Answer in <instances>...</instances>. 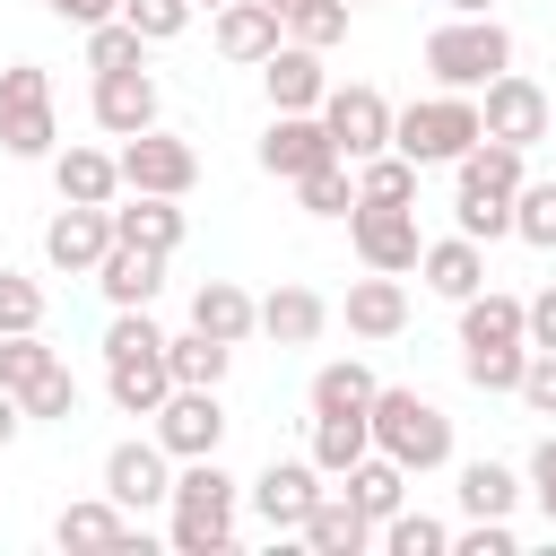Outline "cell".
<instances>
[{
	"instance_id": "1",
	"label": "cell",
	"mask_w": 556,
	"mask_h": 556,
	"mask_svg": "<svg viewBox=\"0 0 556 556\" xmlns=\"http://www.w3.org/2000/svg\"><path fill=\"white\" fill-rule=\"evenodd\" d=\"M235 504H243V486L226 478V460L208 452V460H182L174 469V495H165V539L182 547V556H226L235 547Z\"/></svg>"
},
{
	"instance_id": "2",
	"label": "cell",
	"mask_w": 556,
	"mask_h": 556,
	"mask_svg": "<svg viewBox=\"0 0 556 556\" xmlns=\"http://www.w3.org/2000/svg\"><path fill=\"white\" fill-rule=\"evenodd\" d=\"M365 426H374V452H391L408 478H426V469L452 460V417H443L426 391H408V382H374Z\"/></svg>"
},
{
	"instance_id": "3",
	"label": "cell",
	"mask_w": 556,
	"mask_h": 556,
	"mask_svg": "<svg viewBox=\"0 0 556 556\" xmlns=\"http://www.w3.org/2000/svg\"><path fill=\"white\" fill-rule=\"evenodd\" d=\"M478 139H486V130H478V96H460V87H434V96H417V104L391 113V148H400L417 174H426V165H460Z\"/></svg>"
},
{
	"instance_id": "4",
	"label": "cell",
	"mask_w": 556,
	"mask_h": 556,
	"mask_svg": "<svg viewBox=\"0 0 556 556\" xmlns=\"http://www.w3.org/2000/svg\"><path fill=\"white\" fill-rule=\"evenodd\" d=\"M495 70H513V26H504V17H443V26L426 35V78H434V87L478 96Z\"/></svg>"
},
{
	"instance_id": "5",
	"label": "cell",
	"mask_w": 556,
	"mask_h": 556,
	"mask_svg": "<svg viewBox=\"0 0 556 556\" xmlns=\"http://www.w3.org/2000/svg\"><path fill=\"white\" fill-rule=\"evenodd\" d=\"M0 148H9L17 165H35V156L61 148V122H52V70H43V61H9V70H0Z\"/></svg>"
},
{
	"instance_id": "6",
	"label": "cell",
	"mask_w": 556,
	"mask_h": 556,
	"mask_svg": "<svg viewBox=\"0 0 556 556\" xmlns=\"http://www.w3.org/2000/svg\"><path fill=\"white\" fill-rule=\"evenodd\" d=\"M478 130L504 139V148H539V139L556 130V104H547V87H539L530 70H495V78L478 87Z\"/></svg>"
},
{
	"instance_id": "7",
	"label": "cell",
	"mask_w": 556,
	"mask_h": 556,
	"mask_svg": "<svg viewBox=\"0 0 556 556\" xmlns=\"http://www.w3.org/2000/svg\"><path fill=\"white\" fill-rule=\"evenodd\" d=\"M321 130H330V148L356 165V156H382L391 148V96L382 87H365V78H348V87H321Z\"/></svg>"
},
{
	"instance_id": "8",
	"label": "cell",
	"mask_w": 556,
	"mask_h": 556,
	"mask_svg": "<svg viewBox=\"0 0 556 556\" xmlns=\"http://www.w3.org/2000/svg\"><path fill=\"white\" fill-rule=\"evenodd\" d=\"M113 165H122V191H165V200H182V191L200 182V148L174 139V130H130V139L113 148Z\"/></svg>"
},
{
	"instance_id": "9",
	"label": "cell",
	"mask_w": 556,
	"mask_h": 556,
	"mask_svg": "<svg viewBox=\"0 0 556 556\" xmlns=\"http://www.w3.org/2000/svg\"><path fill=\"white\" fill-rule=\"evenodd\" d=\"M348 243H356L365 269H391V278H408L417 252H426L417 208H391V200H356V208H348Z\"/></svg>"
},
{
	"instance_id": "10",
	"label": "cell",
	"mask_w": 556,
	"mask_h": 556,
	"mask_svg": "<svg viewBox=\"0 0 556 556\" xmlns=\"http://www.w3.org/2000/svg\"><path fill=\"white\" fill-rule=\"evenodd\" d=\"M104 495H113L122 513H156V504L174 495V452H165L156 434L113 443V452H104Z\"/></svg>"
},
{
	"instance_id": "11",
	"label": "cell",
	"mask_w": 556,
	"mask_h": 556,
	"mask_svg": "<svg viewBox=\"0 0 556 556\" xmlns=\"http://www.w3.org/2000/svg\"><path fill=\"white\" fill-rule=\"evenodd\" d=\"M156 443H165L174 460H208V452L226 443V408H217V391H208V382H174L165 408H156Z\"/></svg>"
},
{
	"instance_id": "12",
	"label": "cell",
	"mask_w": 556,
	"mask_h": 556,
	"mask_svg": "<svg viewBox=\"0 0 556 556\" xmlns=\"http://www.w3.org/2000/svg\"><path fill=\"white\" fill-rule=\"evenodd\" d=\"M87 113H96V130H104V139H130V130H156L165 96H156L148 61H139V70H96V96H87Z\"/></svg>"
},
{
	"instance_id": "13",
	"label": "cell",
	"mask_w": 556,
	"mask_h": 556,
	"mask_svg": "<svg viewBox=\"0 0 556 556\" xmlns=\"http://www.w3.org/2000/svg\"><path fill=\"white\" fill-rule=\"evenodd\" d=\"M208 43H217L235 70H261V61L287 43V17H278L269 0H217V9H208Z\"/></svg>"
},
{
	"instance_id": "14",
	"label": "cell",
	"mask_w": 556,
	"mask_h": 556,
	"mask_svg": "<svg viewBox=\"0 0 556 556\" xmlns=\"http://www.w3.org/2000/svg\"><path fill=\"white\" fill-rule=\"evenodd\" d=\"M104 252H113V208H78V200H61V217L43 226V261H52L61 278H96Z\"/></svg>"
},
{
	"instance_id": "15",
	"label": "cell",
	"mask_w": 556,
	"mask_h": 556,
	"mask_svg": "<svg viewBox=\"0 0 556 556\" xmlns=\"http://www.w3.org/2000/svg\"><path fill=\"white\" fill-rule=\"evenodd\" d=\"M339 148H330V130H321V113H269V130H261V174H278V182H304L313 165H330Z\"/></svg>"
},
{
	"instance_id": "16",
	"label": "cell",
	"mask_w": 556,
	"mask_h": 556,
	"mask_svg": "<svg viewBox=\"0 0 556 556\" xmlns=\"http://www.w3.org/2000/svg\"><path fill=\"white\" fill-rule=\"evenodd\" d=\"M243 504H252L269 530H295V521L321 504V469H313V460H269V469L243 486Z\"/></svg>"
},
{
	"instance_id": "17",
	"label": "cell",
	"mask_w": 556,
	"mask_h": 556,
	"mask_svg": "<svg viewBox=\"0 0 556 556\" xmlns=\"http://www.w3.org/2000/svg\"><path fill=\"white\" fill-rule=\"evenodd\" d=\"M261 87H269V113H313L321 104V87H330V70H321V52L313 43H278L269 61H261Z\"/></svg>"
},
{
	"instance_id": "18",
	"label": "cell",
	"mask_w": 556,
	"mask_h": 556,
	"mask_svg": "<svg viewBox=\"0 0 556 556\" xmlns=\"http://www.w3.org/2000/svg\"><path fill=\"white\" fill-rule=\"evenodd\" d=\"M104 391H113V408H122V417H156V408H165V391H174L165 348H122V356H104Z\"/></svg>"
},
{
	"instance_id": "19",
	"label": "cell",
	"mask_w": 556,
	"mask_h": 556,
	"mask_svg": "<svg viewBox=\"0 0 556 556\" xmlns=\"http://www.w3.org/2000/svg\"><path fill=\"white\" fill-rule=\"evenodd\" d=\"M321 330H330V295H321V287H295V278H287V287L261 295V339H278V348H313Z\"/></svg>"
},
{
	"instance_id": "20",
	"label": "cell",
	"mask_w": 556,
	"mask_h": 556,
	"mask_svg": "<svg viewBox=\"0 0 556 556\" xmlns=\"http://www.w3.org/2000/svg\"><path fill=\"white\" fill-rule=\"evenodd\" d=\"M113 243H139V252H182V200H165V191H130L122 208H113Z\"/></svg>"
},
{
	"instance_id": "21",
	"label": "cell",
	"mask_w": 556,
	"mask_h": 556,
	"mask_svg": "<svg viewBox=\"0 0 556 556\" xmlns=\"http://www.w3.org/2000/svg\"><path fill=\"white\" fill-rule=\"evenodd\" d=\"M417 278H426L443 304H460V295H478V287H486V243H469V235L452 226L443 243H426V252H417Z\"/></svg>"
},
{
	"instance_id": "22",
	"label": "cell",
	"mask_w": 556,
	"mask_h": 556,
	"mask_svg": "<svg viewBox=\"0 0 556 556\" xmlns=\"http://www.w3.org/2000/svg\"><path fill=\"white\" fill-rule=\"evenodd\" d=\"M408 330V287L391 269H365L348 287V339H400Z\"/></svg>"
},
{
	"instance_id": "23",
	"label": "cell",
	"mask_w": 556,
	"mask_h": 556,
	"mask_svg": "<svg viewBox=\"0 0 556 556\" xmlns=\"http://www.w3.org/2000/svg\"><path fill=\"white\" fill-rule=\"evenodd\" d=\"M191 330H208V339L243 348V339L261 330V295H243L235 278H200V287H191Z\"/></svg>"
},
{
	"instance_id": "24",
	"label": "cell",
	"mask_w": 556,
	"mask_h": 556,
	"mask_svg": "<svg viewBox=\"0 0 556 556\" xmlns=\"http://www.w3.org/2000/svg\"><path fill=\"white\" fill-rule=\"evenodd\" d=\"M52 191L78 208H113L122 200V165L104 148H52Z\"/></svg>"
},
{
	"instance_id": "25",
	"label": "cell",
	"mask_w": 556,
	"mask_h": 556,
	"mask_svg": "<svg viewBox=\"0 0 556 556\" xmlns=\"http://www.w3.org/2000/svg\"><path fill=\"white\" fill-rule=\"evenodd\" d=\"M52 539L61 547H139V513H122L113 495H87V504H61Z\"/></svg>"
},
{
	"instance_id": "26",
	"label": "cell",
	"mask_w": 556,
	"mask_h": 556,
	"mask_svg": "<svg viewBox=\"0 0 556 556\" xmlns=\"http://www.w3.org/2000/svg\"><path fill=\"white\" fill-rule=\"evenodd\" d=\"M295 539H304L313 556H365V547H374V521H365L348 495H330V486H321V504L295 521Z\"/></svg>"
},
{
	"instance_id": "27",
	"label": "cell",
	"mask_w": 556,
	"mask_h": 556,
	"mask_svg": "<svg viewBox=\"0 0 556 556\" xmlns=\"http://www.w3.org/2000/svg\"><path fill=\"white\" fill-rule=\"evenodd\" d=\"M96 287H104V304H113V313H122V304H156V287H165V252L113 243V252L96 261Z\"/></svg>"
},
{
	"instance_id": "28",
	"label": "cell",
	"mask_w": 556,
	"mask_h": 556,
	"mask_svg": "<svg viewBox=\"0 0 556 556\" xmlns=\"http://www.w3.org/2000/svg\"><path fill=\"white\" fill-rule=\"evenodd\" d=\"M339 495H348L365 521H391V513L408 504V469H400L391 452H365L356 469H339Z\"/></svg>"
},
{
	"instance_id": "29",
	"label": "cell",
	"mask_w": 556,
	"mask_h": 556,
	"mask_svg": "<svg viewBox=\"0 0 556 556\" xmlns=\"http://www.w3.org/2000/svg\"><path fill=\"white\" fill-rule=\"evenodd\" d=\"M452 182L460 191H495V200H513L521 182H530V148H504V139H478L460 165H452Z\"/></svg>"
},
{
	"instance_id": "30",
	"label": "cell",
	"mask_w": 556,
	"mask_h": 556,
	"mask_svg": "<svg viewBox=\"0 0 556 556\" xmlns=\"http://www.w3.org/2000/svg\"><path fill=\"white\" fill-rule=\"evenodd\" d=\"M521 339V295H504V287H478V295H460V348H513ZM530 348V339H521Z\"/></svg>"
},
{
	"instance_id": "31",
	"label": "cell",
	"mask_w": 556,
	"mask_h": 556,
	"mask_svg": "<svg viewBox=\"0 0 556 556\" xmlns=\"http://www.w3.org/2000/svg\"><path fill=\"white\" fill-rule=\"evenodd\" d=\"M365 452H374V426H365V408H330V417H313V452H304V460H313L321 478L356 469Z\"/></svg>"
},
{
	"instance_id": "32",
	"label": "cell",
	"mask_w": 556,
	"mask_h": 556,
	"mask_svg": "<svg viewBox=\"0 0 556 556\" xmlns=\"http://www.w3.org/2000/svg\"><path fill=\"white\" fill-rule=\"evenodd\" d=\"M165 374H174V382H208V391H217V382L235 374V348H226V339H208V330H182V339H165Z\"/></svg>"
},
{
	"instance_id": "33",
	"label": "cell",
	"mask_w": 556,
	"mask_h": 556,
	"mask_svg": "<svg viewBox=\"0 0 556 556\" xmlns=\"http://www.w3.org/2000/svg\"><path fill=\"white\" fill-rule=\"evenodd\" d=\"M513 504H521V469H504V460H460V513H469V521L513 513Z\"/></svg>"
},
{
	"instance_id": "34",
	"label": "cell",
	"mask_w": 556,
	"mask_h": 556,
	"mask_svg": "<svg viewBox=\"0 0 556 556\" xmlns=\"http://www.w3.org/2000/svg\"><path fill=\"white\" fill-rule=\"evenodd\" d=\"M304 400H313V417H330V408H365V400H374V365H365V356H330V365L313 374Z\"/></svg>"
},
{
	"instance_id": "35",
	"label": "cell",
	"mask_w": 556,
	"mask_h": 556,
	"mask_svg": "<svg viewBox=\"0 0 556 556\" xmlns=\"http://www.w3.org/2000/svg\"><path fill=\"white\" fill-rule=\"evenodd\" d=\"M374 547H391V556H452V530L434 521V513H391V521H374Z\"/></svg>"
},
{
	"instance_id": "36",
	"label": "cell",
	"mask_w": 556,
	"mask_h": 556,
	"mask_svg": "<svg viewBox=\"0 0 556 556\" xmlns=\"http://www.w3.org/2000/svg\"><path fill=\"white\" fill-rule=\"evenodd\" d=\"M356 200H391V208H408V200H417V165H408L400 148L356 156Z\"/></svg>"
},
{
	"instance_id": "37",
	"label": "cell",
	"mask_w": 556,
	"mask_h": 556,
	"mask_svg": "<svg viewBox=\"0 0 556 556\" xmlns=\"http://www.w3.org/2000/svg\"><path fill=\"white\" fill-rule=\"evenodd\" d=\"M295 200H304V217H348V208H356V165H348V156L313 165V174L295 182Z\"/></svg>"
},
{
	"instance_id": "38",
	"label": "cell",
	"mask_w": 556,
	"mask_h": 556,
	"mask_svg": "<svg viewBox=\"0 0 556 556\" xmlns=\"http://www.w3.org/2000/svg\"><path fill=\"white\" fill-rule=\"evenodd\" d=\"M61 365V348H43V330H0V391H26Z\"/></svg>"
},
{
	"instance_id": "39",
	"label": "cell",
	"mask_w": 556,
	"mask_h": 556,
	"mask_svg": "<svg viewBox=\"0 0 556 556\" xmlns=\"http://www.w3.org/2000/svg\"><path fill=\"white\" fill-rule=\"evenodd\" d=\"M139 61H148V35H139L122 9H113L104 26H87V70H139Z\"/></svg>"
},
{
	"instance_id": "40",
	"label": "cell",
	"mask_w": 556,
	"mask_h": 556,
	"mask_svg": "<svg viewBox=\"0 0 556 556\" xmlns=\"http://www.w3.org/2000/svg\"><path fill=\"white\" fill-rule=\"evenodd\" d=\"M452 226H460L469 243H504V235H513V200H495V191H460V200H452Z\"/></svg>"
},
{
	"instance_id": "41",
	"label": "cell",
	"mask_w": 556,
	"mask_h": 556,
	"mask_svg": "<svg viewBox=\"0 0 556 556\" xmlns=\"http://www.w3.org/2000/svg\"><path fill=\"white\" fill-rule=\"evenodd\" d=\"M513 235L539 243V252H556V182H521L513 191Z\"/></svg>"
},
{
	"instance_id": "42",
	"label": "cell",
	"mask_w": 556,
	"mask_h": 556,
	"mask_svg": "<svg viewBox=\"0 0 556 556\" xmlns=\"http://www.w3.org/2000/svg\"><path fill=\"white\" fill-rule=\"evenodd\" d=\"M17 408H26V426H35V417L70 426V417H78V382H70V365H52L43 382H26V391H17Z\"/></svg>"
},
{
	"instance_id": "43",
	"label": "cell",
	"mask_w": 556,
	"mask_h": 556,
	"mask_svg": "<svg viewBox=\"0 0 556 556\" xmlns=\"http://www.w3.org/2000/svg\"><path fill=\"white\" fill-rule=\"evenodd\" d=\"M521 356H530L521 339H513V348H460V374H469L478 391H513V382H521Z\"/></svg>"
},
{
	"instance_id": "44",
	"label": "cell",
	"mask_w": 556,
	"mask_h": 556,
	"mask_svg": "<svg viewBox=\"0 0 556 556\" xmlns=\"http://www.w3.org/2000/svg\"><path fill=\"white\" fill-rule=\"evenodd\" d=\"M287 35H295V43H313V52L348 43V0H304V9L287 17Z\"/></svg>"
},
{
	"instance_id": "45",
	"label": "cell",
	"mask_w": 556,
	"mask_h": 556,
	"mask_svg": "<svg viewBox=\"0 0 556 556\" xmlns=\"http://www.w3.org/2000/svg\"><path fill=\"white\" fill-rule=\"evenodd\" d=\"M122 17H130L148 43H174V35H182L200 9H191V0H122Z\"/></svg>"
},
{
	"instance_id": "46",
	"label": "cell",
	"mask_w": 556,
	"mask_h": 556,
	"mask_svg": "<svg viewBox=\"0 0 556 556\" xmlns=\"http://www.w3.org/2000/svg\"><path fill=\"white\" fill-rule=\"evenodd\" d=\"M0 330H43V287L26 269H0Z\"/></svg>"
},
{
	"instance_id": "47",
	"label": "cell",
	"mask_w": 556,
	"mask_h": 556,
	"mask_svg": "<svg viewBox=\"0 0 556 556\" xmlns=\"http://www.w3.org/2000/svg\"><path fill=\"white\" fill-rule=\"evenodd\" d=\"M513 400H521L530 417H556V348H530V356H521V382H513Z\"/></svg>"
},
{
	"instance_id": "48",
	"label": "cell",
	"mask_w": 556,
	"mask_h": 556,
	"mask_svg": "<svg viewBox=\"0 0 556 556\" xmlns=\"http://www.w3.org/2000/svg\"><path fill=\"white\" fill-rule=\"evenodd\" d=\"M521 495L547 513V530H556V434H539L530 443V469H521Z\"/></svg>"
},
{
	"instance_id": "49",
	"label": "cell",
	"mask_w": 556,
	"mask_h": 556,
	"mask_svg": "<svg viewBox=\"0 0 556 556\" xmlns=\"http://www.w3.org/2000/svg\"><path fill=\"white\" fill-rule=\"evenodd\" d=\"M452 547H460V556H513L521 539H513V513H486V521H469Z\"/></svg>"
},
{
	"instance_id": "50",
	"label": "cell",
	"mask_w": 556,
	"mask_h": 556,
	"mask_svg": "<svg viewBox=\"0 0 556 556\" xmlns=\"http://www.w3.org/2000/svg\"><path fill=\"white\" fill-rule=\"evenodd\" d=\"M521 339H530V348H556V278H547L539 295H521Z\"/></svg>"
},
{
	"instance_id": "51",
	"label": "cell",
	"mask_w": 556,
	"mask_h": 556,
	"mask_svg": "<svg viewBox=\"0 0 556 556\" xmlns=\"http://www.w3.org/2000/svg\"><path fill=\"white\" fill-rule=\"evenodd\" d=\"M43 9H52L61 26H78V35H87V26H104V17L122 9V0H43Z\"/></svg>"
},
{
	"instance_id": "52",
	"label": "cell",
	"mask_w": 556,
	"mask_h": 556,
	"mask_svg": "<svg viewBox=\"0 0 556 556\" xmlns=\"http://www.w3.org/2000/svg\"><path fill=\"white\" fill-rule=\"evenodd\" d=\"M26 434V408H17V391H0V452Z\"/></svg>"
},
{
	"instance_id": "53",
	"label": "cell",
	"mask_w": 556,
	"mask_h": 556,
	"mask_svg": "<svg viewBox=\"0 0 556 556\" xmlns=\"http://www.w3.org/2000/svg\"><path fill=\"white\" fill-rule=\"evenodd\" d=\"M452 17H495V0H443Z\"/></svg>"
},
{
	"instance_id": "54",
	"label": "cell",
	"mask_w": 556,
	"mask_h": 556,
	"mask_svg": "<svg viewBox=\"0 0 556 556\" xmlns=\"http://www.w3.org/2000/svg\"><path fill=\"white\" fill-rule=\"evenodd\" d=\"M269 9H278V17H295V9H304V0H269Z\"/></svg>"
},
{
	"instance_id": "55",
	"label": "cell",
	"mask_w": 556,
	"mask_h": 556,
	"mask_svg": "<svg viewBox=\"0 0 556 556\" xmlns=\"http://www.w3.org/2000/svg\"><path fill=\"white\" fill-rule=\"evenodd\" d=\"M348 9H374V0H348Z\"/></svg>"
},
{
	"instance_id": "56",
	"label": "cell",
	"mask_w": 556,
	"mask_h": 556,
	"mask_svg": "<svg viewBox=\"0 0 556 556\" xmlns=\"http://www.w3.org/2000/svg\"><path fill=\"white\" fill-rule=\"evenodd\" d=\"M191 9H217V0H191Z\"/></svg>"
}]
</instances>
